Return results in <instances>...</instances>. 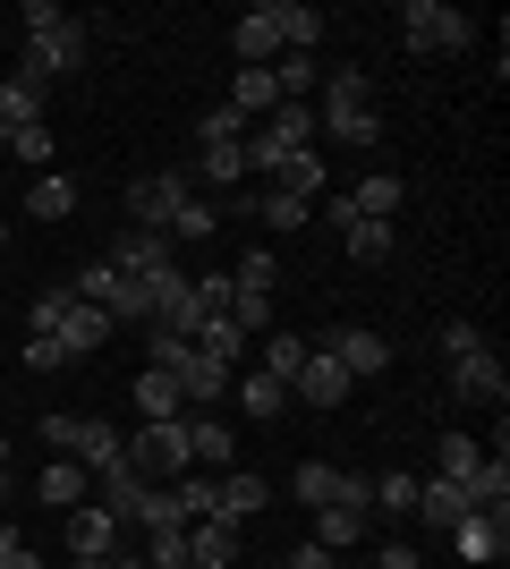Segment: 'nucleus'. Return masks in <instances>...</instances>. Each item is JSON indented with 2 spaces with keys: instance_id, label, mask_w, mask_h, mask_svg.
Masks as SVG:
<instances>
[{
  "instance_id": "35",
  "label": "nucleus",
  "mask_w": 510,
  "mask_h": 569,
  "mask_svg": "<svg viewBox=\"0 0 510 569\" xmlns=\"http://www.w3.org/2000/svg\"><path fill=\"white\" fill-rule=\"evenodd\" d=\"M340 493V468H323V459H307V468H290V501H307V510H323V501Z\"/></svg>"
},
{
  "instance_id": "37",
  "label": "nucleus",
  "mask_w": 510,
  "mask_h": 569,
  "mask_svg": "<svg viewBox=\"0 0 510 569\" xmlns=\"http://www.w3.org/2000/svg\"><path fill=\"white\" fill-rule=\"evenodd\" d=\"M340 238H349V256H358V263H383L391 256V221H358V213H349V221H340Z\"/></svg>"
},
{
  "instance_id": "7",
  "label": "nucleus",
  "mask_w": 510,
  "mask_h": 569,
  "mask_svg": "<svg viewBox=\"0 0 510 569\" xmlns=\"http://www.w3.org/2000/svg\"><path fill=\"white\" fill-rule=\"evenodd\" d=\"M451 391H460L468 408H502L510 400V366L493 349H468V357H451Z\"/></svg>"
},
{
  "instance_id": "18",
  "label": "nucleus",
  "mask_w": 510,
  "mask_h": 569,
  "mask_svg": "<svg viewBox=\"0 0 510 569\" xmlns=\"http://www.w3.org/2000/svg\"><path fill=\"white\" fill-rule=\"evenodd\" d=\"M188 561L196 569H239V527L230 519H188Z\"/></svg>"
},
{
  "instance_id": "48",
  "label": "nucleus",
  "mask_w": 510,
  "mask_h": 569,
  "mask_svg": "<svg viewBox=\"0 0 510 569\" xmlns=\"http://www.w3.org/2000/svg\"><path fill=\"white\" fill-rule=\"evenodd\" d=\"M60 307H69V289H43V298H26V332H51V323H60Z\"/></svg>"
},
{
  "instance_id": "34",
  "label": "nucleus",
  "mask_w": 510,
  "mask_h": 569,
  "mask_svg": "<svg viewBox=\"0 0 510 569\" xmlns=\"http://www.w3.org/2000/svg\"><path fill=\"white\" fill-rule=\"evenodd\" d=\"M120 289H128V272H120L111 256H102V263H86V272H77V289H69V298H86V307H111Z\"/></svg>"
},
{
  "instance_id": "58",
  "label": "nucleus",
  "mask_w": 510,
  "mask_h": 569,
  "mask_svg": "<svg viewBox=\"0 0 510 569\" xmlns=\"http://www.w3.org/2000/svg\"><path fill=\"white\" fill-rule=\"evenodd\" d=\"M170 569H196V561H170Z\"/></svg>"
},
{
  "instance_id": "20",
  "label": "nucleus",
  "mask_w": 510,
  "mask_h": 569,
  "mask_svg": "<svg viewBox=\"0 0 510 569\" xmlns=\"http://www.w3.org/2000/svg\"><path fill=\"white\" fill-rule=\"evenodd\" d=\"M170 382H179V400H188V408H221V382H230V366H213L204 349H188Z\"/></svg>"
},
{
  "instance_id": "13",
  "label": "nucleus",
  "mask_w": 510,
  "mask_h": 569,
  "mask_svg": "<svg viewBox=\"0 0 510 569\" xmlns=\"http://www.w3.org/2000/svg\"><path fill=\"white\" fill-rule=\"evenodd\" d=\"M69 552L77 561H111V552H120V519H111L102 501H77L69 510Z\"/></svg>"
},
{
  "instance_id": "45",
  "label": "nucleus",
  "mask_w": 510,
  "mask_h": 569,
  "mask_svg": "<svg viewBox=\"0 0 510 569\" xmlns=\"http://www.w3.org/2000/svg\"><path fill=\"white\" fill-rule=\"evenodd\" d=\"M230 323H239L247 340H256V332H272V298H239V289H230Z\"/></svg>"
},
{
  "instance_id": "38",
  "label": "nucleus",
  "mask_w": 510,
  "mask_h": 569,
  "mask_svg": "<svg viewBox=\"0 0 510 569\" xmlns=\"http://www.w3.org/2000/svg\"><path fill=\"white\" fill-rule=\"evenodd\" d=\"M374 510H383V519H409V510H417V476L409 468L374 476Z\"/></svg>"
},
{
  "instance_id": "5",
  "label": "nucleus",
  "mask_w": 510,
  "mask_h": 569,
  "mask_svg": "<svg viewBox=\"0 0 510 569\" xmlns=\"http://www.w3.org/2000/svg\"><path fill=\"white\" fill-rule=\"evenodd\" d=\"M400 34H409L417 60H426V51H468L477 43V18L451 9V0H409V9H400Z\"/></svg>"
},
{
  "instance_id": "30",
  "label": "nucleus",
  "mask_w": 510,
  "mask_h": 569,
  "mask_svg": "<svg viewBox=\"0 0 510 569\" xmlns=\"http://www.w3.org/2000/svg\"><path fill=\"white\" fill-rule=\"evenodd\" d=\"M43 86H26V77H9V86H0V128H9V137H18V128H34V119H43Z\"/></svg>"
},
{
  "instance_id": "60",
  "label": "nucleus",
  "mask_w": 510,
  "mask_h": 569,
  "mask_svg": "<svg viewBox=\"0 0 510 569\" xmlns=\"http://www.w3.org/2000/svg\"><path fill=\"white\" fill-rule=\"evenodd\" d=\"M417 569H434V561H417Z\"/></svg>"
},
{
  "instance_id": "39",
  "label": "nucleus",
  "mask_w": 510,
  "mask_h": 569,
  "mask_svg": "<svg viewBox=\"0 0 510 569\" xmlns=\"http://www.w3.org/2000/svg\"><path fill=\"white\" fill-rule=\"evenodd\" d=\"M298 366H307V340H298V332H264V375H272V382H290Z\"/></svg>"
},
{
  "instance_id": "11",
  "label": "nucleus",
  "mask_w": 510,
  "mask_h": 569,
  "mask_svg": "<svg viewBox=\"0 0 510 569\" xmlns=\"http://www.w3.org/2000/svg\"><path fill=\"white\" fill-rule=\"evenodd\" d=\"M451 552H460V561H502L510 552V510H468L460 527H451Z\"/></svg>"
},
{
  "instance_id": "31",
  "label": "nucleus",
  "mask_w": 510,
  "mask_h": 569,
  "mask_svg": "<svg viewBox=\"0 0 510 569\" xmlns=\"http://www.w3.org/2000/svg\"><path fill=\"white\" fill-rule=\"evenodd\" d=\"M281 9V51H316L323 43V9H307V0H272Z\"/></svg>"
},
{
  "instance_id": "15",
  "label": "nucleus",
  "mask_w": 510,
  "mask_h": 569,
  "mask_svg": "<svg viewBox=\"0 0 510 569\" xmlns=\"http://www.w3.org/2000/svg\"><path fill=\"white\" fill-rule=\"evenodd\" d=\"M51 340H60L69 357H94L102 340H111V315L86 307V298H69V307H60V323H51Z\"/></svg>"
},
{
  "instance_id": "32",
  "label": "nucleus",
  "mask_w": 510,
  "mask_h": 569,
  "mask_svg": "<svg viewBox=\"0 0 510 569\" xmlns=\"http://www.w3.org/2000/svg\"><path fill=\"white\" fill-rule=\"evenodd\" d=\"M230 289H239V298H272V289H281V263H272L264 247H247V256L230 263Z\"/></svg>"
},
{
  "instance_id": "49",
  "label": "nucleus",
  "mask_w": 510,
  "mask_h": 569,
  "mask_svg": "<svg viewBox=\"0 0 510 569\" xmlns=\"http://www.w3.org/2000/svg\"><path fill=\"white\" fill-rule=\"evenodd\" d=\"M9 153H18V162H51V128H43V119H34V128H18V137H9Z\"/></svg>"
},
{
  "instance_id": "24",
  "label": "nucleus",
  "mask_w": 510,
  "mask_h": 569,
  "mask_svg": "<svg viewBox=\"0 0 510 569\" xmlns=\"http://www.w3.org/2000/svg\"><path fill=\"white\" fill-rule=\"evenodd\" d=\"M281 408H290V382H272L264 366H256V375H239V417H247V426H272Z\"/></svg>"
},
{
  "instance_id": "54",
  "label": "nucleus",
  "mask_w": 510,
  "mask_h": 569,
  "mask_svg": "<svg viewBox=\"0 0 510 569\" xmlns=\"http://www.w3.org/2000/svg\"><path fill=\"white\" fill-rule=\"evenodd\" d=\"M111 569H153V561H137V552H111Z\"/></svg>"
},
{
  "instance_id": "44",
  "label": "nucleus",
  "mask_w": 510,
  "mask_h": 569,
  "mask_svg": "<svg viewBox=\"0 0 510 569\" xmlns=\"http://www.w3.org/2000/svg\"><path fill=\"white\" fill-rule=\"evenodd\" d=\"M434 349L442 357H468V349H486V332H477L468 315H451V323H434Z\"/></svg>"
},
{
  "instance_id": "56",
  "label": "nucleus",
  "mask_w": 510,
  "mask_h": 569,
  "mask_svg": "<svg viewBox=\"0 0 510 569\" xmlns=\"http://www.w3.org/2000/svg\"><path fill=\"white\" fill-rule=\"evenodd\" d=\"M0 256H9V221H0Z\"/></svg>"
},
{
  "instance_id": "33",
  "label": "nucleus",
  "mask_w": 510,
  "mask_h": 569,
  "mask_svg": "<svg viewBox=\"0 0 510 569\" xmlns=\"http://www.w3.org/2000/svg\"><path fill=\"white\" fill-rule=\"evenodd\" d=\"M26 213H34V221H69V213H77V188L51 170V179H34V188H26Z\"/></svg>"
},
{
  "instance_id": "8",
  "label": "nucleus",
  "mask_w": 510,
  "mask_h": 569,
  "mask_svg": "<svg viewBox=\"0 0 510 569\" xmlns=\"http://www.w3.org/2000/svg\"><path fill=\"white\" fill-rule=\"evenodd\" d=\"M290 400H307V408H340L349 400V366H340L323 340H307V366L290 375Z\"/></svg>"
},
{
  "instance_id": "9",
  "label": "nucleus",
  "mask_w": 510,
  "mask_h": 569,
  "mask_svg": "<svg viewBox=\"0 0 510 569\" xmlns=\"http://www.w3.org/2000/svg\"><path fill=\"white\" fill-rule=\"evenodd\" d=\"M230 51H239V69H272V60H281V9H272V0L239 9V26H230Z\"/></svg>"
},
{
  "instance_id": "46",
  "label": "nucleus",
  "mask_w": 510,
  "mask_h": 569,
  "mask_svg": "<svg viewBox=\"0 0 510 569\" xmlns=\"http://www.w3.org/2000/svg\"><path fill=\"white\" fill-rule=\"evenodd\" d=\"M26 366H34V375H60V366H77V357L60 349L51 332H26Z\"/></svg>"
},
{
  "instance_id": "22",
  "label": "nucleus",
  "mask_w": 510,
  "mask_h": 569,
  "mask_svg": "<svg viewBox=\"0 0 510 569\" xmlns=\"http://www.w3.org/2000/svg\"><path fill=\"white\" fill-rule=\"evenodd\" d=\"M272 188L298 196V204H323V196H332V170H323V162H316V144H307V153H290V162L272 170Z\"/></svg>"
},
{
  "instance_id": "29",
  "label": "nucleus",
  "mask_w": 510,
  "mask_h": 569,
  "mask_svg": "<svg viewBox=\"0 0 510 569\" xmlns=\"http://www.w3.org/2000/svg\"><path fill=\"white\" fill-rule=\"evenodd\" d=\"M272 86H281V102L316 94V86H323V60H316V51H281V60H272Z\"/></svg>"
},
{
  "instance_id": "53",
  "label": "nucleus",
  "mask_w": 510,
  "mask_h": 569,
  "mask_svg": "<svg viewBox=\"0 0 510 569\" xmlns=\"http://www.w3.org/2000/svg\"><path fill=\"white\" fill-rule=\"evenodd\" d=\"M0 569H43V561H34L26 545H9V552H0Z\"/></svg>"
},
{
  "instance_id": "16",
  "label": "nucleus",
  "mask_w": 510,
  "mask_h": 569,
  "mask_svg": "<svg viewBox=\"0 0 510 569\" xmlns=\"http://www.w3.org/2000/svg\"><path fill=\"white\" fill-rule=\"evenodd\" d=\"M460 501H468V510H510V451L477 459V468L460 476Z\"/></svg>"
},
{
  "instance_id": "12",
  "label": "nucleus",
  "mask_w": 510,
  "mask_h": 569,
  "mask_svg": "<svg viewBox=\"0 0 510 569\" xmlns=\"http://www.w3.org/2000/svg\"><path fill=\"white\" fill-rule=\"evenodd\" d=\"M179 433H188V459H196V468H221V476H230L239 433H221V408H188V417H179Z\"/></svg>"
},
{
  "instance_id": "51",
  "label": "nucleus",
  "mask_w": 510,
  "mask_h": 569,
  "mask_svg": "<svg viewBox=\"0 0 510 569\" xmlns=\"http://www.w3.org/2000/svg\"><path fill=\"white\" fill-rule=\"evenodd\" d=\"M417 561H426V552H409V545H383V552H374V569H417Z\"/></svg>"
},
{
  "instance_id": "40",
  "label": "nucleus",
  "mask_w": 510,
  "mask_h": 569,
  "mask_svg": "<svg viewBox=\"0 0 510 569\" xmlns=\"http://www.w3.org/2000/svg\"><path fill=\"white\" fill-rule=\"evenodd\" d=\"M196 170H204L213 188H239V179H247V153H239V144H204V162H196Z\"/></svg>"
},
{
  "instance_id": "17",
  "label": "nucleus",
  "mask_w": 510,
  "mask_h": 569,
  "mask_svg": "<svg viewBox=\"0 0 510 569\" xmlns=\"http://www.w3.org/2000/svg\"><path fill=\"white\" fill-rule=\"evenodd\" d=\"M400 204H409L400 170H366L358 188H349V213H358V221H400Z\"/></svg>"
},
{
  "instance_id": "14",
  "label": "nucleus",
  "mask_w": 510,
  "mask_h": 569,
  "mask_svg": "<svg viewBox=\"0 0 510 569\" xmlns=\"http://www.w3.org/2000/svg\"><path fill=\"white\" fill-rule=\"evenodd\" d=\"M256 510H272V485H264V476H247V468H230V476H221V485H213V519L247 527V519H256Z\"/></svg>"
},
{
  "instance_id": "52",
  "label": "nucleus",
  "mask_w": 510,
  "mask_h": 569,
  "mask_svg": "<svg viewBox=\"0 0 510 569\" xmlns=\"http://www.w3.org/2000/svg\"><path fill=\"white\" fill-rule=\"evenodd\" d=\"M290 569H332V552H323V545H298V552H290Z\"/></svg>"
},
{
  "instance_id": "36",
  "label": "nucleus",
  "mask_w": 510,
  "mask_h": 569,
  "mask_svg": "<svg viewBox=\"0 0 510 569\" xmlns=\"http://www.w3.org/2000/svg\"><path fill=\"white\" fill-rule=\"evenodd\" d=\"M264 128L290 144V153H307V144H316V111H307V102H281V111H264Z\"/></svg>"
},
{
  "instance_id": "26",
  "label": "nucleus",
  "mask_w": 510,
  "mask_h": 569,
  "mask_svg": "<svg viewBox=\"0 0 510 569\" xmlns=\"http://www.w3.org/2000/svg\"><path fill=\"white\" fill-rule=\"evenodd\" d=\"M366 519H374V510H349V501H323V510H316V545H323V552H349V545L366 536Z\"/></svg>"
},
{
  "instance_id": "25",
  "label": "nucleus",
  "mask_w": 510,
  "mask_h": 569,
  "mask_svg": "<svg viewBox=\"0 0 510 569\" xmlns=\"http://www.w3.org/2000/svg\"><path fill=\"white\" fill-rule=\"evenodd\" d=\"M196 349L213 357V366H230V375H239V357L256 349V340H247L239 323H230V315H204V323H196Z\"/></svg>"
},
{
  "instance_id": "3",
  "label": "nucleus",
  "mask_w": 510,
  "mask_h": 569,
  "mask_svg": "<svg viewBox=\"0 0 510 569\" xmlns=\"http://www.w3.org/2000/svg\"><path fill=\"white\" fill-rule=\"evenodd\" d=\"M86 51H94V43H86V26H77V18H60L51 34H26V60H18V77L51 94L60 77H77V69H86Z\"/></svg>"
},
{
  "instance_id": "55",
  "label": "nucleus",
  "mask_w": 510,
  "mask_h": 569,
  "mask_svg": "<svg viewBox=\"0 0 510 569\" xmlns=\"http://www.w3.org/2000/svg\"><path fill=\"white\" fill-rule=\"evenodd\" d=\"M0 501H9V451H0Z\"/></svg>"
},
{
  "instance_id": "28",
  "label": "nucleus",
  "mask_w": 510,
  "mask_h": 569,
  "mask_svg": "<svg viewBox=\"0 0 510 569\" xmlns=\"http://www.w3.org/2000/svg\"><path fill=\"white\" fill-rule=\"evenodd\" d=\"M137 408H146V426H170V417H188V400H179V382L170 375H137Z\"/></svg>"
},
{
  "instance_id": "43",
  "label": "nucleus",
  "mask_w": 510,
  "mask_h": 569,
  "mask_svg": "<svg viewBox=\"0 0 510 569\" xmlns=\"http://www.w3.org/2000/svg\"><path fill=\"white\" fill-rule=\"evenodd\" d=\"M213 230H221V213L204 204V196H188V204H179V221H170V238H213Z\"/></svg>"
},
{
  "instance_id": "10",
  "label": "nucleus",
  "mask_w": 510,
  "mask_h": 569,
  "mask_svg": "<svg viewBox=\"0 0 510 569\" xmlns=\"http://www.w3.org/2000/svg\"><path fill=\"white\" fill-rule=\"evenodd\" d=\"M323 349L349 366V382H366V375H383V366H391V340L374 332V323H340V332H323Z\"/></svg>"
},
{
  "instance_id": "6",
  "label": "nucleus",
  "mask_w": 510,
  "mask_h": 569,
  "mask_svg": "<svg viewBox=\"0 0 510 569\" xmlns=\"http://www.w3.org/2000/svg\"><path fill=\"white\" fill-rule=\"evenodd\" d=\"M188 170H153V179H137L128 188V213H137V230H162L170 238V221H179V204H188Z\"/></svg>"
},
{
  "instance_id": "23",
  "label": "nucleus",
  "mask_w": 510,
  "mask_h": 569,
  "mask_svg": "<svg viewBox=\"0 0 510 569\" xmlns=\"http://www.w3.org/2000/svg\"><path fill=\"white\" fill-rule=\"evenodd\" d=\"M34 501H51V510H77V501H94V476L77 468V459H51V468L34 476Z\"/></svg>"
},
{
  "instance_id": "50",
  "label": "nucleus",
  "mask_w": 510,
  "mask_h": 569,
  "mask_svg": "<svg viewBox=\"0 0 510 569\" xmlns=\"http://www.w3.org/2000/svg\"><path fill=\"white\" fill-rule=\"evenodd\" d=\"M60 18H69V9H51V0H26V9H18V34H51Z\"/></svg>"
},
{
  "instance_id": "57",
  "label": "nucleus",
  "mask_w": 510,
  "mask_h": 569,
  "mask_svg": "<svg viewBox=\"0 0 510 569\" xmlns=\"http://www.w3.org/2000/svg\"><path fill=\"white\" fill-rule=\"evenodd\" d=\"M77 569H111V561H77Z\"/></svg>"
},
{
  "instance_id": "1",
  "label": "nucleus",
  "mask_w": 510,
  "mask_h": 569,
  "mask_svg": "<svg viewBox=\"0 0 510 569\" xmlns=\"http://www.w3.org/2000/svg\"><path fill=\"white\" fill-rule=\"evenodd\" d=\"M316 128H323V137H340V144H374V137H383L374 94H366V77H358V69H332V77H323V111H316Z\"/></svg>"
},
{
  "instance_id": "27",
  "label": "nucleus",
  "mask_w": 510,
  "mask_h": 569,
  "mask_svg": "<svg viewBox=\"0 0 510 569\" xmlns=\"http://www.w3.org/2000/svg\"><path fill=\"white\" fill-rule=\"evenodd\" d=\"M230 111H239V119L281 111V86H272V69H239V77H230Z\"/></svg>"
},
{
  "instance_id": "47",
  "label": "nucleus",
  "mask_w": 510,
  "mask_h": 569,
  "mask_svg": "<svg viewBox=\"0 0 510 569\" xmlns=\"http://www.w3.org/2000/svg\"><path fill=\"white\" fill-rule=\"evenodd\" d=\"M477 459H486V451H477L468 433H442V476H451V485H460V476L477 468Z\"/></svg>"
},
{
  "instance_id": "41",
  "label": "nucleus",
  "mask_w": 510,
  "mask_h": 569,
  "mask_svg": "<svg viewBox=\"0 0 510 569\" xmlns=\"http://www.w3.org/2000/svg\"><path fill=\"white\" fill-rule=\"evenodd\" d=\"M307 213H316V204H298V196H281V188L256 204V221H264V230H307Z\"/></svg>"
},
{
  "instance_id": "59",
  "label": "nucleus",
  "mask_w": 510,
  "mask_h": 569,
  "mask_svg": "<svg viewBox=\"0 0 510 569\" xmlns=\"http://www.w3.org/2000/svg\"><path fill=\"white\" fill-rule=\"evenodd\" d=\"M0 144H9V128H0Z\"/></svg>"
},
{
  "instance_id": "4",
  "label": "nucleus",
  "mask_w": 510,
  "mask_h": 569,
  "mask_svg": "<svg viewBox=\"0 0 510 569\" xmlns=\"http://www.w3.org/2000/svg\"><path fill=\"white\" fill-rule=\"evenodd\" d=\"M51 442V459H77L86 476H102V468H120V433L102 426V417H43L34 426Z\"/></svg>"
},
{
  "instance_id": "21",
  "label": "nucleus",
  "mask_w": 510,
  "mask_h": 569,
  "mask_svg": "<svg viewBox=\"0 0 510 569\" xmlns=\"http://www.w3.org/2000/svg\"><path fill=\"white\" fill-rule=\"evenodd\" d=\"M111 263H120L128 281H153V272H162V263H170V238H162V230H120V247H111Z\"/></svg>"
},
{
  "instance_id": "42",
  "label": "nucleus",
  "mask_w": 510,
  "mask_h": 569,
  "mask_svg": "<svg viewBox=\"0 0 510 569\" xmlns=\"http://www.w3.org/2000/svg\"><path fill=\"white\" fill-rule=\"evenodd\" d=\"M213 485H221V476H179V485H170V493H179V510H188V519H213Z\"/></svg>"
},
{
  "instance_id": "2",
  "label": "nucleus",
  "mask_w": 510,
  "mask_h": 569,
  "mask_svg": "<svg viewBox=\"0 0 510 569\" xmlns=\"http://www.w3.org/2000/svg\"><path fill=\"white\" fill-rule=\"evenodd\" d=\"M120 468H137L146 485H179V476L196 468V459H188V433H179V417H170V426L120 433Z\"/></svg>"
},
{
  "instance_id": "19",
  "label": "nucleus",
  "mask_w": 510,
  "mask_h": 569,
  "mask_svg": "<svg viewBox=\"0 0 510 569\" xmlns=\"http://www.w3.org/2000/svg\"><path fill=\"white\" fill-rule=\"evenodd\" d=\"M409 519H426V527H434V536H451V527L468 519L460 485H451V476H417V510H409Z\"/></svg>"
}]
</instances>
